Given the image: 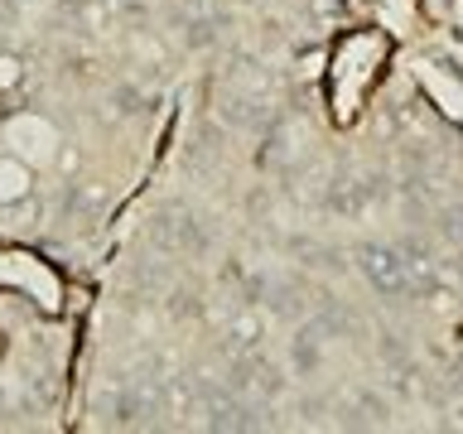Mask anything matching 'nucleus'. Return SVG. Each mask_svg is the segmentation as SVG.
<instances>
[{
	"label": "nucleus",
	"mask_w": 463,
	"mask_h": 434,
	"mask_svg": "<svg viewBox=\"0 0 463 434\" xmlns=\"http://www.w3.org/2000/svg\"><path fill=\"white\" fill-rule=\"evenodd\" d=\"M367 275H372V285H382V289H405V266H401V256L396 251H367Z\"/></svg>",
	"instance_id": "1"
}]
</instances>
